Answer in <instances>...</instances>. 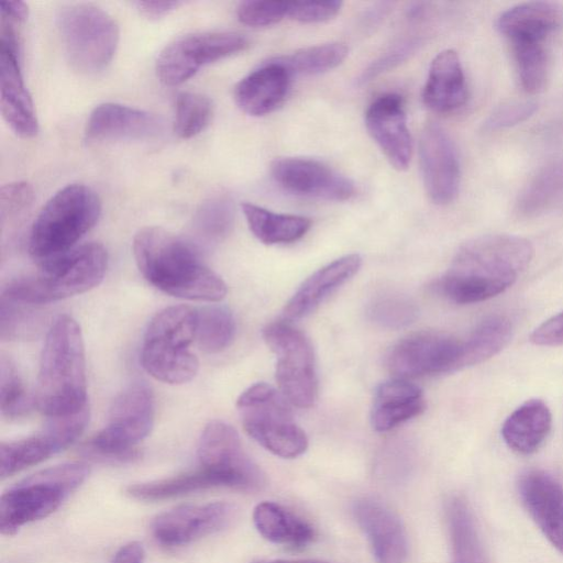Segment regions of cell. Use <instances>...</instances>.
<instances>
[{"instance_id":"e575fe53","label":"cell","mask_w":563,"mask_h":563,"mask_svg":"<svg viewBox=\"0 0 563 563\" xmlns=\"http://www.w3.org/2000/svg\"><path fill=\"white\" fill-rule=\"evenodd\" d=\"M56 454L47 437L41 431L37 434L0 445V476L5 478L36 465Z\"/></svg>"},{"instance_id":"2e32d148","label":"cell","mask_w":563,"mask_h":563,"mask_svg":"<svg viewBox=\"0 0 563 563\" xmlns=\"http://www.w3.org/2000/svg\"><path fill=\"white\" fill-rule=\"evenodd\" d=\"M271 173L279 187L301 197L344 201L355 192L350 178L316 159L278 158L273 162Z\"/></svg>"},{"instance_id":"8d00e7d4","label":"cell","mask_w":563,"mask_h":563,"mask_svg":"<svg viewBox=\"0 0 563 563\" xmlns=\"http://www.w3.org/2000/svg\"><path fill=\"white\" fill-rule=\"evenodd\" d=\"M347 53L346 45L334 42L306 47L275 59L285 66L291 75H316L339 66Z\"/></svg>"},{"instance_id":"4316f807","label":"cell","mask_w":563,"mask_h":563,"mask_svg":"<svg viewBox=\"0 0 563 563\" xmlns=\"http://www.w3.org/2000/svg\"><path fill=\"white\" fill-rule=\"evenodd\" d=\"M426 400L421 388L402 378L382 383L375 391L371 421L378 432H386L421 415Z\"/></svg>"},{"instance_id":"f907efd6","label":"cell","mask_w":563,"mask_h":563,"mask_svg":"<svg viewBox=\"0 0 563 563\" xmlns=\"http://www.w3.org/2000/svg\"><path fill=\"white\" fill-rule=\"evenodd\" d=\"M1 18L22 24L29 16L27 4L23 1H2L0 4Z\"/></svg>"},{"instance_id":"cb8c5ba5","label":"cell","mask_w":563,"mask_h":563,"mask_svg":"<svg viewBox=\"0 0 563 563\" xmlns=\"http://www.w3.org/2000/svg\"><path fill=\"white\" fill-rule=\"evenodd\" d=\"M291 74L276 59L264 63L242 78L234 88L236 106L246 114L261 117L274 111L285 99Z\"/></svg>"},{"instance_id":"7bdbcfd3","label":"cell","mask_w":563,"mask_h":563,"mask_svg":"<svg viewBox=\"0 0 563 563\" xmlns=\"http://www.w3.org/2000/svg\"><path fill=\"white\" fill-rule=\"evenodd\" d=\"M286 1H243L236 8L239 21L253 27L269 26L287 16Z\"/></svg>"},{"instance_id":"d590c367","label":"cell","mask_w":563,"mask_h":563,"mask_svg":"<svg viewBox=\"0 0 563 563\" xmlns=\"http://www.w3.org/2000/svg\"><path fill=\"white\" fill-rule=\"evenodd\" d=\"M235 320L232 312L223 306L212 305L198 310L196 341L207 353L225 350L235 335Z\"/></svg>"},{"instance_id":"ee69618b","label":"cell","mask_w":563,"mask_h":563,"mask_svg":"<svg viewBox=\"0 0 563 563\" xmlns=\"http://www.w3.org/2000/svg\"><path fill=\"white\" fill-rule=\"evenodd\" d=\"M419 45V40L409 38L395 44L390 49L371 63L357 79L358 85L367 84L385 71L405 62Z\"/></svg>"},{"instance_id":"ac0fdd59","label":"cell","mask_w":563,"mask_h":563,"mask_svg":"<svg viewBox=\"0 0 563 563\" xmlns=\"http://www.w3.org/2000/svg\"><path fill=\"white\" fill-rule=\"evenodd\" d=\"M365 125L397 170L408 168L412 156V140L400 96L386 93L376 98L366 109Z\"/></svg>"},{"instance_id":"9a60e30c","label":"cell","mask_w":563,"mask_h":563,"mask_svg":"<svg viewBox=\"0 0 563 563\" xmlns=\"http://www.w3.org/2000/svg\"><path fill=\"white\" fill-rule=\"evenodd\" d=\"M236 515V506L227 501L183 505L158 515L152 532L162 544L183 545L229 527Z\"/></svg>"},{"instance_id":"f5cc1de1","label":"cell","mask_w":563,"mask_h":563,"mask_svg":"<svg viewBox=\"0 0 563 563\" xmlns=\"http://www.w3.org/2000/svg\"><path fill=\"white\" fill-rule=\"evenodd\" d=\"M256 563H327L320 560H273V561H261Z\"/></svg>"},{"instance_id":"f6af8a7d","label":"cell","mask_w":563,"mask_h":563,"mask_svg":"<svg viewBox=\"0 0 563 563\" xmlns=\"http://www.w3.org/2000/svg\"><path fill=\"white\" fill-rule=\"evenodd\" d=\"M342 2L327 1H291L288 2L287 16L302 23H319L334 18L341 10Z\"/></svg>"},{"instance_id":"f546056e","label":"cell","mask_w":563,"mask_h":563,"mask_svg":"<svg viewBox=\"0 0 563 563\" xmlns=\"http://www.w3.org/2000/svg\"><path fill=\"white\" fill-rule=\"evenodd\" d=\"M453 563H492L468 504L461 497L446 507Z\"/></svg>"},{"instance_id":"7c38bea8","label":"cell","mask_w":563,"mask_h":563,"mask_svg":"<svg viewBox=\"0 0 563 563\" xmlns=\"http://www.w3.org/2000/svg\"><path fill=\"white\" fill-rule=\"evenodd\" d=\"M245 36L235 32H201L183 35L167 44L156 59V74L167 86L191 78L202 66L246 48Z\"/></svg>"},{"instance_id":"ab89813d","label":"cell","mask_w":563,"mask_h":563,"mask_svg":"<svg viewBox=\"0 0 563 563\" xmlns=\"http://www.w3.org/2000/svg\"><path fill=\"white\" fill-rule=\"evenodd\" d=\"M0 409L7 419L21 418L31 410L33 400L14 362L5 356L0 362Z\"/></svg>"},{"instance_id":"277c9868","label":"cell","mask_w":563,"mask_h":563,"mask_svg":"<svg viewBox=\"0 0 563 563\" xmlns=\"http://www.w3.org/2000/svg\"><path fill=\"white\" fill-rule=\"evenodd\" d=\"M107 265L103 245L85 243L40 261L35 272L10 282L2 297L30 306L58 301L98 286Z\"/></svg>"},{"instance_id":"e0dca14e","label":"cell","mask_w":563,"mask_h":563,"mask_svg":"<svg viewBox=\"0 0 563 563\" xmlns=\"http://www.w3.org/2000/svg\"><path fill=\"white\" fill-rule=\"evenodd\" d=\"M419 158L429 198L441 206L452 202L459 192L460 163L450 135L440 124L429 122L422 129Z\"/></svg>"},{"instance_id":"ba28073f","label":"cell","mask_w":563,"mask_h":563,"mask_svg":"<svg viewBox=\"0 0 563 563\" xmlns=\"http://www.w3.org/2000/svg\"><path fill=\"white\" fill-rule=\"evenodd\" d=\"M289 405L279 390L266 383L253 384L236 400L245 432L283 459H295L308 449V438L295 421Z\"/></svg>"},{"instance_id":"603a6c76","label":"cell","mask_w":563,"mask_h":563,"mask_svg":"<svg viewBox=\"0 0 563 563\" xmlns=\"http://www.w3.org/2000/svg\"><path fill=\"white\" fill-rule=\"evenodd\" d=\"M362 257L347 254L310 275L284 308L285 320H298L314 311L333 291L350 280L361 268Z\"/></svg>"},{"instance_id":"816d5d0a","label":"cell","mask_w":563,"mask_h":563,"mask_svg":"<svg viewBox=\"0 0 563 563\" xmlns=\"http://www.w3.org/2000/svg\"><path fill=\"white\" fill-rule=\"evenodd\" d=\"M144 549L140 542L133 541L120 548L112 563H144Z\"/></svg>"},{"instance_id":"d6a6232c","label":"cell","mask_w":563,"mask_h":563,"mask_svg":"<svg viewBox=\"0 0 563 563\" xmlns=\"http://www.w3.org/2000/svg\"><path fill=\"white\" fill-rule=\"evenodd\" d=\"M512 325L503 316H492L483 320L461 341V355L457 369L479 364L501 351L510 341Z\"/></svg>"},{"instance_id":"d4e9b609","label":"cell","mask_w":563,"mask_h":563,"mask_svg":"<svg viewBox=\"0 0 563 563\" xmlns=\"http://www.w3.org/2000/svg\"><path fill=\"white\" fill-rule=\"evenodd\" d=\"M563 26V5L552 1L519 3L496 21L498 31L515 42H540Z\"/></svg>"},{"instance_id":"8fae6325","label":"cell","mask_w":563,"mask_h":563,"mask_svg":"<svg viewBox=\"0 0 563 563\" xmlns=\"http://www.w3.org/2000/svg\"><path fill=\"white\" fill-rule=\"evenodd\" d=\"M154 417L152 390L145 384H133L113 400L107 426L90 439L88 448L101 456H129L150 434Z\"/></svg>"},{"instance_id":"4dcf8cb0","label":"cell","mask_w":563,"mask_h":563,"mask_svg":"<svg viewBox=\"0 0 563 563\" xmlns=\"http://www.w3.org/2000/svg\"><path fill=\"white\" fill-rule=\"evenodd\" d=\"M241 208L251 232L264 244L295 242L311 227L310 219L302 216L276 213L251 202H243Z\"/></svg>"},{"instance_id":"484cf974","label":"cell","mask_w":563,"mask_h":563,"mask_svg":"<svg viewBox=\"0 0 563 563\" xmlns=\"http://www.w3.org/2000/svg\"><path fill=\"white\" fill-rule=\"evenodd\" d=\"M467 98V86L457 53L440 52L431 62L422 91L423 103L439 113L461 108Z\"/></svg>"},{"instance_id":"52a82bcc","label":"cell","mask_w":563,"mask_h":563,"mask_svg":"<svg viewBox=\"0 0 563 563\" xmlns=\"http://www.w3.org/2000/svg\"><path fill=\"white\" fill-rule=\"evenodd\" d=\"M89 474L85 463L41 470L10 487L0 499V532L14 536L24 525L53 514Z\"/></svg>"},{"instance_id":"f1b7e54d","label":"cell","mask_w":563,"mask_h":563,"mask_svg":"<svg viewBox=\"0 0 563 563\" xmlns=\"http://www.w3.org/2000/svg\"><path fill=\"white\" fill-rule=\"evenodd\" d=\"M258 533L269 542L301 548L314 538L313 528L292 511L273 501H263L253 510Z\"/></svg>"},{"instance_id":"74e56055","label":"cell","mask_w":563,"mask_h":563,"mask_svg":"<svg viewBox=\"0 0 563 563\" xmlns=\"http://www.w3.org/2000/svg\"><path fill=\"white\" fill-rule=\"evenodd\" d=\"M512 52L522 89L531 95L541 92L548 81L549 54L540 42H515Z\"/></svg>"},{"instance_id":"ffe728a7","label":"cell","mask_w":563,"mask_h":563,"mask_svg":"<svg viewBox=\"0 0 563 563\" xmlns=\"http://www.w3.org/2000/svg\"><path fill=\"white\" fill-rule=\"evenodd\" d=\"M354 516L376 563H406V529L391 509L377 500L364 498L355 503Z\"/></svg>"},{"instance_id":"7402d4cb","label":"cell","mask_w":563,"mask_h":563,"mask_svg":"<svg viewBox=\"0 0 563 563\" xmlns=\"http://www.w3.org/2000/svg\"><path fill=\"white\" fill-rule=\"evenodd\" d=\"M0 109L18 136L31 139L37 134L38 121L21 74L20 55L4 47L0 53Z\"/></svg>"},{"instance_id":"30bf717a","label":"cell","mask_w":563,"mask_h":563,"mask_svg":"<svg viewBox=\"0 0 563 563\" xmlns=\"http://www.w3.org/2000/svg\"><path fill=\"white\" fill-rule=\"evenodd\" d=\"M262 335L276 356L279 391L292 406L312 407L318 398V377L310 340L286 320L268 323Z\"/></svg>"},{"instance_id":"b9f144b4","label":"cell","mask_w":563,"mask_h":563,"mask_svg":"<svg viewBox=\"0 0 563 563\" xmlns=\"http://www.w3.org/2000/svg\"><path fill=\"white\" fill-rule=\"evenodd\" d=\"M233 219L231 200L224 196H216L200 205L195 216V227L208 240L218 241L230 232Z\"/></svg>"},{"instance_id":"44dd1931","label":"cell","mask_w":563,"mask_h":563,"mask_svg":"<svg viewBox=\"0 0 563 563\" xmlns=\"http://www.w3.org/2000/svg\"><path fill=\"white\" fill-rule=\"evenodd\" d=\"M161 131L162 123L154 114L115 102H104L90 112L85 140H145L157 136Z\"/></svg>"},{"instance_id":"6da1fadb","label":"cell","mask_w":563,"mask_h":563,"mask_svg":"<svg viewBox=\"0 0 563 563\" xmlns=\"http://www.w3.org/2000/svg\"><path fill=\"white\" fill-rule=\"evenodd\" d=\"M533 256L531 243L520 236L488 234L466 242L434 288L460 305L490 299L508 289Z\"/></svg>"},{"instance_id":"5b68a950","label":"cell","mask_w":563,"mask_h":563,"mask_svg":"<svg viewBox=\"0 0 563 563\" xmlns=\"http://www.w3.org/2000/svg\"><path fill=\"white\" fill-rule=\"evenodd\" d=\"M198 310L172 306L157 312L144 334L141 363L155 379L170 385L190 382L199 361L190 351L196 340Z\"/></svg>"},{"instance_id":"8992f818","label":"cell","mask_w":563,"mask_h":563,"mask_svg":"<svg viewBox=\"0 0 563 563\" xmlns=\"http://www.w3.org/2000/svg\"><path fill=\"white\" fill-rule=\"evenodd\" d=\"M101 201L84 184H69L51 197L33 222L29 250L38 262L64 253L98 222Z\"/></svg>"},{"instance_id":"bcb514c9","label":"cell","mask_w":563,"mask_h":563,"mask_svg":"<svg viewBox=\"0 0 563 563\" xmlns=\"http://www.w3.org/2000/svg\"><path fill=\"white\" fill-rule=\"evenodd\" d=\"M34 199L33 189L26 181L5 184L0 189L1 220L15 217L27 209Z\"/></svg>"},{"instance_id":"83f0119b","label":"cell","mask_w":563,"mask_h":563,"mask_svg":"<svg viewBox=\"0 0 563 563\" xmlns=\"http://www.w3.org/2000/svg\"><path fill=\"white\" fill-rule=\"evenodd\" d=\"M552 424L549 407L540 399H531L519 406L505 420L501 437L515 452L531 454L548 437Z\"/></svg>"},{"instance_id":"d6986e66","label":"cell","mask_w":563,"mask_h":563,"mask_svg":"<svg viewBox=\"0 0 563 563\" xmlns=\"http://www.w3.org/2000/svg\"><path fill=\"white\" fill-rule=\"evenodd\" d=\"M522 505L549 542L563 554V486L551 474L529 470L518 481Z\"/></svg>"},{"instance_id":"5bb4252c","label":"cell","mask_w":563,"mask_h":563,"mask_svg":"<svg viewBox=\"0 0 563 563\" xmlns=\"http://www.w3.org/2000/svg\"><path fill=\"white\" fill-rule=\"evenodd\" d=\"M461 341L435 332H419L390 350L387 366L396 378H415L457 371Z\"/></svg>"},{"instance_id":"1f68e13d","label":"cell","mask_w":563,"mask_h":563,"mask_svg":"<svg viewBox=\"0 0 563 563\" xmlns=\"http://www.w3.org/2000/svg\"><path fill=\"white\" fill-rule=\"evenodd\" d=\"M213 487H228V484L219 474L201 467L174 477L130 485L126 494L137 500L156 501Z\"/></svg>"},{"instance_id":"681fc988","label":"cell","mask_w":563,"mask_h":563,"mask_svg":"<svg viewBox=\"0 0 563 563\" xmlns=\"http://www.w3.org/2000/svg\"><path fill=\"white\" fill-rule=\"evenodd\" d=\"M181 2L179 1H136L134 5L137 11L150 20H158L168 15L177 9Z\"/></svg>"},{"instance_id":"4fadbf2b","label":"cell","mask_w":563,"mask_h":563,"mask_svg":"<svg viewBox=\"0 0 563 563\" xmlns=\"http://www.w3.org/2000/svg\"><path fill=\"white\" fill-rule=\"evenodd\" d=\"M197 454L201 467L222 476L230 488L257 492L266 485L264 472L244 450L236 430L223 421L205 427Z\"/></svg>"},{"instance_id":"9c48e42d","label":"cell","mask_w":563,"mask_h":563,"mask_svg":"<svg viewBox=\"0 0 563 563\" xmlns=\"http://www.w3.org/2000/svg\"><path fill=\"white\" fill-rule=\"evenodd\" d=\"M57 25L65 54L79 73L96 74L112 60L118 48L120 30L107 11L90 3L63 8Z\"/></svg>"},{"instance_id":"3957f363","label":"cell","mask_w":563,"mask_h":563,"mask_svg":"<svg viewBox=\"0 0 563 563\" xmlns=\"http://www.w3.org/2000/svg\"><path fill=\"white\" fill-rule=\"evenodd\" d=\"M35 404L47 418L77 413L88 407L82 333L68 314L58 316L46 334Z\"/></svg>"},{"instance_id":"60d3db41","label":"cell","mask_w":563,"mask_h":563,"mask_svg":"<svg viewBox=\"0 0 563 563\" xmlns=\"http://www.w3.org/2000/svg\"><path fill=\"white\" fill-rule=\"evenodd\" d=\"M368 318L388 329H400L410 324L418 314L416 303L398 292H383L375 296L367 306Z\"/></svg>"},{"instance_id":"836d02e7","label":"cell","mask_w":563,"mask_h":563,"mask_svg":"<svg viewBox=\"0 0 563 563\" xmlns=\"http://www.w3.org/2000/svg\"><path fill=\"white\" fill-rule=\"evenodd\" d=\"M563 200V158L541 168L529 181L516 202L522 217L538 216Z\"/></svg>"},{"instance_id":"f35d334b","label":"cell","mask_w":563,"mask_h":563,"mask_svg":"<svg viewBox=\"0 0 563 563\" xmlns=\"http://www.w3.org/2000/svg\"><path fill=\"white\" fill-rule=\"evenodd\" d=\"M212 113L213 106L207 96L183 91L175 100L174 132L180 139H190L205 130Z\"/></svg>"},{"instance_id":"c3c4849f","label":"cell","mask_w":563,"mask_h":563,"mask_svg":"<svg viewBox=\"0 0 563 563\" xmlns=\"http://www.w3.org/2000/svg\"><path fill=\"white\" fill-rule=\"evenodd\" d=\"M536 345L555 346L563 344V311L537 327L530 334Z\"/></svg>"},{"instance_id":"7a4b0ae2","label":"cell","mask_w":563,"mask_h":563,"mask_svg":"<svg viewBox=\"0 0 563 563\" xmlns=\"http://www.w3.org/2000/svg\"><path fill=\"white\" fill-rule=\"evenodd\" d=\"M133 255L143 277L170 296L218 302L227 295L224 280L206 266L185 240L159 227H146L133 239Z\"/></svg>"},{"instance_id":"7dc6e473","label":"cell","mask_w":563,"mask_h":563,"mask_svg":"<svg viewBox=\"0 0 563 563\" xmlns=\"http://www.w3.org/2000/svg\"><path fill=\"white\" fill-rule=\"evenodd\" d=\"M537 110L533 101H510L496 108L485 121V129L499 130L516 125L530 118Z\"/></svg>"}]
</instances>
